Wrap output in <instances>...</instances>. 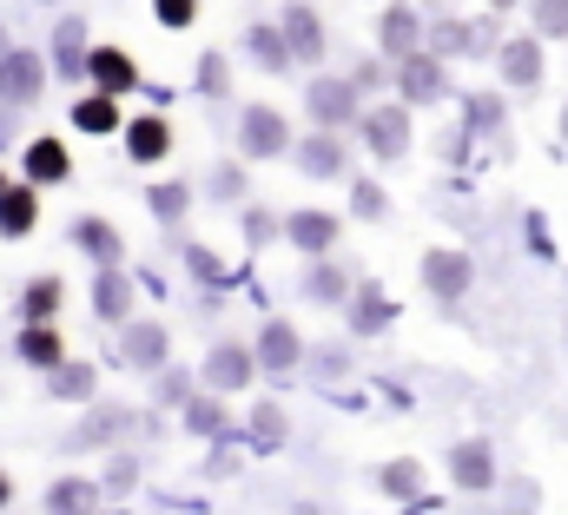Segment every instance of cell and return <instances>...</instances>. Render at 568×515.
<instances>
[{
    "mask_svg": "<svg viewBox=\"0 0 568 515\" xmlns=\"http://www.w3.org/2000/svg\"><path fill=\"white\" fill-rule=\"evenodd\" d=\"M0 93L13 107L40 100V53H0Z\"/></svg>",
    "mask_w": 568,
    "mask_h": 515,
    "instance_id": "6da1fadb",
    "label": "cell"
},
{
    "mask_svg": "<svg viewBox=\"0 0 568 515\" xmlns=\"http://www.w3.org/2000/svg\"><path fill=\"white\" fill-rule=\"evenodd\" d=\"M87 73L100 80V93H133V87H140V67H133L120 47H100V53H87Z\"/></svg>",
    "mask_w": 568,
    "mask_h": 515,
    "instance_id": "7a4b0ae2",
    "label": "cell"
},
{
    "mask_svg": "<svg viewBox=\"0 0 568 515\" xmlns=\"http://www.w3.org/2000/svg\"><path fill=\"white\" fill-rule=\"evenodd\" d=\"M424 277H429L436 297H463V291H469V258L463 252H429Z\"/></svg>",
    "mask_w": 568,
    "mask_h": 515,
    "instance_id": "3957f363",
    "label": "cell"
},
{
    "mask_svg": "<svg viewBox=\"0 0 568 515\" xmlns=\"http://www.w3.org/2000/svg\"><path fill=\"white\" fill-rule=\"evenodd\" d=\"M245 152H252V159L284 152V120L272 113V107H252V113H245Z\"/></svg>",
    "mask_w": 568,
    "mask_h": 515,
    "instance_id": "277c9868",
    "label": "cell"
},
{
    "mask_svg": "<svg viewBox=\"0 0 568 515\" xmlns=\"http://www.w3.org/2000/svg\"><path fill=\"white\" fill-rule=\"evenodd\" d=\"M33 219H40V199H33L27 185H0V232H7V239H20Z\"/></svg>",
    "mask_w": 568,
    "mask_h": 515,
    "instance_id": "5b68a950",
    "label": "cell"
},
{
    "mask_svg": "<svg viewBox=\"0 0 568 515\" xmlns=\"http://www.w3.org/2000/svg\"><path fill=\"white\" fill-rule=\"evenodd\" d=\"M284 27H291V33H284V53H297V60H317V47H324V33H317V13H311V7H291V13H284Z\"/></svg>",
    "mask_w": 568,
    "mask_h": 515,
    "instance_id": "8992f818",
    "label": "cell"
},
{
    "mask_svg": "<svg viewBox=\"0 0 568 515\" xmlns=\"http://www.w3.org/2000/svg\"><path fill=\"white\" fill-rule=\"evenodd\" d=\"M351 107H357V87H337V80H317V87H311V113H317L324 127L351 120Z\"/></svg>",
    "mask_w": 568,
    "mask_h": 515,
    "instance_id": "52a82bcc",
    "label": "cell"
},
{
    "mask_svg": "<svg viewBox=\"0 0 568 515\" xmlns=\"http://www.w3.org/2000/svg\"><path fill=\"white\" fill-rule=\"evenodd\" d=\"M364 132H371V145H377L384 159H397V152L410 145V113H397V107H390V113H371Z\"/></svg>",
    "mask_w": 568,
    "mask_h": 515,
    "instance_id": "ba28073f",
    "label": "cell"
},
{
    "mask_svg": "<svg viewBox=\"0 0 568 515\" xmlns=\"http://www.w3.org/2000/svg\"><path fill=\"white\" fill-rule=\"evenodd\" d=\"M27 179H33V185H53V179H67V145H60V139H40V145H27Z\"/></svg>",
    "mask_w": 568,
    "mask_h": 515,
    "instance_id": "9c48e42d",
    "label": "cell"
},
{
    "mask_svg": "<svg viewBox=\"0 0 568 515\" xmlns=\"http://www.w3.org/2000/svg\"><path fill=\"white\" fill-rule=\"evenodd\" d=\"M284 232H291L304 252H324V245L337 239V219H324V212H297V219H284Z\"/></svg>",
    "mask_w": 568,
    "mask_h": 515,
    "instance_id": "30bf717a",
    "label": "cell"
},
{
    "mask_svg": "<svg viewBox=\"0 0 568 515\" xmlns=\"http://www.w3.org/2000/svg\"><path fill=\"white\" fill-rule=\"evenodd\" d=\"M436 93H443V73H436V60L410 53V60H404V100H417V107H424V100H436Z\"/></svg>",
    "mask_w": 568,
    "mask_h": 515,
    "instance_id": "8fae6325",
    "label": "cell"
},
{
    "mask_svg": "<svg viewBox=\"0 0 568 515\" xmlns=\"http://www.w3.org/2000/svg\"><path fill=\"white\" fill-rule=\"evenodd\" d=\"M93 503H100V489H93V483H53L47 515H93Z\"/></svg>",
    "mask_w": 568,
    "mask_h": 515,
    "instance_id": "7c38bea8",
    "label": "cell"
},
{
    "mask_svg": "<svg viewBox=\"0 0 568 515\" xmlns=\"http://www.w3.org/2000/svg\"><path fill=\"white\" fill-rule=\"evenodd\" d=\"M126 430V410H93L80 430H73V450H93V443H106V436H120Z\"/></svg>",
    "mask_w": 568,
    "mask_h": 515,
    "instance_id": "4fadbf2b",
    "label": "cell"
},
{
    "mask_svg": "<svg viewBox=\"0 0 568 515\" xmlns=\"http://www.w3.org/2000/svg\"><path fill=\"white\" fill-rule=\"evenodd\" d=\"M205 377L219 390H239L245 377H252V357L245 351H212V364H205Z\"/></svg>",
    "mask_w": 568,
    "mask_h": 515,
    "instance_id": "5bb4252c",
    "label": "cell"
},
{
    "mask_svg": "<svg viewBox=\"0 0 568 515\" xmlns=\"http://www.w3.org/2000/svg\"><path fill=\"white\" fill-rule=\"evenodd\" d=\"M126 145H133V159H159L172 145V132H165V120H133L126 127Z\"/></svg>",
    "mask_w": 568,
    "mask_h": 515,
    "instance_id": "9a60e30c",
    "label": "cell"
},
{
    "mask_svg": "<svg viewBox=\"0 0 568 515\" xmlns=\"http://www.w3.org/2000/svg\"><path fill=\"white\" fill-rule=\"evenodd\" d=\"M93 311H100V317H120V311H126V271H113V264L100 271V284H93Z\"/></svg>",
    "mask_w": 568,
    "mask_h": 515,
    "instance_id": "2e32d148",
    "label": "cell"
},
{
    "mask_svg": "<svg viewBox=\"0 0 568 515\" xmlns=\"http://www.w3.org/2000/svg\"><path fill=\"white\" fill-rule=\"evenodd\" d=\"M20 357H27V364H60V337H53L47 324H27V331H20Z\"/></svg>",
    "mask_w": 568,
    "mask_h": 515,
    "instance_id": "e0dca14e",
    "label": "cell"
},
{
    "mask_svg": "<svg viewBox=\"0 0 568 515\" xmlns=\"http://www.w3.org/2000/svg\"><path fill=\"white\" fill-rule=\"evenodd\" d=\"M456 483H463V489H483V483H489V450H483V443H463V450H456Z\"/></svg>",
    "mask_w": 568,
    "mask_h": 515,
    "instance_id": "ac0fdd59",
    "label": "cell"
},
{
    "mask_svg": "<svg viewBox=\"0 0 568 515\" xmlns=\"http://www.w3.org/2000/svg\"><path fill=\"white\" fill-rule=\"evenodd\" d=\"M126 357H133V364H159V357H165V331H159V324H133V331H126Z\"/></svg>",
    "mask_w": 568,
    "mask_h": 515,
    "instance_id": "d6986e66",
    "label": "cell"
},
{
    "mask_svg": "<svg viewBox=\"0 0 568 515\" xmlns=\"http://www.w3.org/2000/svg\"><path fill=\"white\" fill-rule=\"evenodd\" d=\"M258 357H265L272 371H291V364H297V331H291V324H272V331H265V351H258Z\"/></svg>",
    "mask_w": 568,
    "mask_h": 515,
    "instance_id": "ffe728a7",
    "label": "cell"
},
{
    "mask_svg": "<svg viewBox=\"0 0 568 515\" xmlns=\"http://www.w3.org/2000/svg\"><path fill=\"white\" fill-rule=\"evenodd\" d=\"M73 127L113 132V127H120V113H113V93H100V100H80V107H73Z\"/></svg>",
    "mask_w": 568,
    "mask_h": 515,
    "instance_id": "44dd1931",
    "label": "cell"
},
{
    "mask_svg": "<svg viewBox=\"0 0 568 515\" xmlns=\"http://www.w3.org/2000/svg\"><path fill=\"white\" fill-rule=\"evenodd\" d=\"M503 73H509V80H523V87H529V80H536V73H542V53H536V40H516V47H509V53H503Z\"/></svg>",
    "mask_w": 568,
    "mask_h": 515,
    "instance_id": "7402d4cb",
    "label": "cell"
},
{
    "mask_svg": "<svg viewBox=\"0 0 568 515\" xmlns=\"http://www.w3.org/2000/svg\"><path fill=\"white\" fill-rule=\"evenodd\" d=\"M410 40H417L410 7H390V13H384V47H390V53H410Z\"/></svg>",
    "mask_w": 568,
    "mask_h": 515,
    "instance_id": "603a6c76",
    "label": "cell"
},
{
    "mask_svg": "<svg viewBox=\"0 0 568 515\" xmlns=\"http://www.w3.org/2000/svg\"><path fill=\"white\" fill-rule=\"evenodd\" d=\"M73 239H80V245H87L93 258H106V264H113V252H120L113 225H100V219H80V232H73Z\"/></svg>",
    "mask_w": 568,
    "mask_h": 515,
    "instance_id": "cb8c5ba5",
    "label": "cell"
},
{
    "mask_svg": "<svg viewBox=\"0 0 568 515\" xmlns=\"http://www.w3.org/2000/svg\"><path fill=\"white\" fill-rule=\"evenodd\" d=\"M87 390H93V371H87V364H60V371H53V396H73V403H80Z\"/></svg>",
    "mask_w": 568,
    "mask_h": 515,
    "instance_id": "d4e9b609",
    "label": "cell"
},
{
    "mask_svg": "<svg viewBox=\"0 0 568 515\" xmlns=\"http://www.w3.org/2000/svg\"><path fill=\"white\" fill-rule=\"evenodd\" d=\"M337 165H344L337 139H311V145H304V172H337Z\"/></svg>",
    "mask_w": 568,
    "mask_h": 515,
    "instance_id": "484cf974",
    "label": "cell"
},
{
    "mask_svg": "<svg viewBox=\"0 0 568 515\" xmlns=\"http://www.w3.org/2000/svg\"><path fill=\"white\" fill-rule=\"evenodd\" d=\"M252 436H258V450H278V443H284V416L272 410V403L252 416Z\"/></svg>",
    "mask_w": 568,
    "mask_h": 515,
    "instance_id": "4316f807",
    "label": "cell"
},
{
    "mask_svg": "<svg viewBox=\"0 0 568 515\" xmlns=\"http://www.w3.org/2000/svg\"><path fill=\"white\" fill-rule=\"evenodd\" d=\"M252 47H258V60H265V67H284V60H291V53H284V40L272 33V27H252Z\"/></svg>",
    "mask_w": 568,
    "mask_h": 515,
    "instance_id": "83f0119b",
    "label": "cell"
},
{
    "mask_svg": "<svg viewBox=\"0 0 568 515\" xmlns=\"http://www.w3.org/2000/svg\"><path fill=\"white\" fill-rule=\"evenodd\" d=\"M549 40H568V0H542V20H536Z\"/></svg>",
    "mask_w": 568,
    "mask_h": 515,
    "instance_id": "f1b7e54d",
    "label": "cell"
},
{
    "mask_svg": "<svg viewBox=\"0 0 568 515\" xmlns=\"http://www.w3.org/2000/svg\"><path fill=\"white\" fill-rule=\"evenodd\" d=\"M152 212H159V219H179V212H185V192H179V185H152Z\"/></svg>",
    "mask_w": 568,
    "mask_h": 515,
    "instance_id": "f546056e",
    "label": "cell"
},
{
    "mask_svg": "<svg viewBox=\"0 0 568 515\" xmlns=\"http://www.w3.org/2000/svg\"><path fill=\"white\" fill-rule=\"evenodd\" d=\"M53 304H60V284H53V277H40V284L27 291V311H33V317H47Z\"/></svg>",
    "mask_w": 568,
    "mask_h": 515,
    "instance_id": "4dcf8cb0",
    "label": "cell"
},
{
    "mask_svg": "<svg viewBox=\"0 0 568 515\" xmlns=\"http://www.w3.org/2000/svg\"><path fill=\"white\" fill-rule=\"evenodd\" d=\"M384 489H390V496H417V463H397V469H384Z\"/></svg>",
    "mask_w": 568,
    "mask_h": 515,
    "instance_id": "1f68e13d",
    "label": "cell"
},
{
    "mask_svg": "<svg viewBox=\"0 0 568 515\" xmlns=\"http://www.w3.org/2000/svg\"><path fill=\"white\" fill-rule=\"evenodd\" d=\"M80 53H87V47H80V20H67V27H60V67H80Z\"/></svg>",
    "mask_w": 568,
    "mask_h": 515,
    "instance_id": "d6a6232c",
    "label": "cell"
},
{
    "mask_svg": "<svg viewBox=\"0 0 568 515\" xmlns=\"http://www.w3.org/2000/svg\"><path fill=\"white\" fill-rule=\"evenodd\" d=\"M304 291H311V297H344V277H337V271H311Z\"/></svg>",
    "mask_w": 568,
    "mask_h": 515,
    "instance_id": "836d02e7",
    "label": "cell"
},
{
    "mask_svg": "<svg viewBox=\"0 0 568 515\" xmlns=\"http://www.w3.org/2000/svg\"><path fill=\"white\" fill-rule=\"evenodd\" d=\"M384 324V297H357V331H377Z\"/></svg>",
    "mask_w": 568,
    "mask_h": 515,
    "instance_id": "e575fe53",
    "label": "cell"
},
{
    "mask_svg": "<svg viewBox=\"0 0 568 515\" xmlns=\"http://www.w3.org/2000/svg\"><path fill=\"white\" fill-rule=\"evenodd\" d=\"M152 7H159L165 27H185V20H192V0H152Z\"/></svg>",
    "mask_w": 568,
    "mask_h": 515,
    "instance_id": "d590c367",
    "label": "cell"
},
{
    "mask_svg": "<svg viewBox=\"0 0 568 515\" xmlns=\"http://www.w3.org/2000/svg\"><path fill=\"white\" fill-rule=\"evenodd\" d=\"M185 377H179V371H165V377H159V396H165V403H185Z\"/></svg>",
    "mask_w": 568,
    "mask_h": 515,
    "instance_id": "8d00e7d4",
    "label": "cell"
},
{
    "mask_svg": "<svg viewBox=\"0 0 568 515\" xmlns=\"http://www.w3.org/2000/svg\"><path fill=\"white\" fill-rule=\"evenodd\" d=\"M357 212L377 219V212H384V192H377V185H357Z\"/></svg>",
    "mask_w": 568,
    "mask_h": 515,
    "instance_id": "74e56055",
    "label": "cell"
},
{
    "mask_svg": "<svg viewBox=\"0 0 568 515\" xmlns=\"http://www.w3.org/2000/svg\"><path fill=\"white\" fill-rule=\"evenodd\" d=\"M185 416H192V430H219V403H192Z\"/></svg>",
    "mask_w": 568,
    "mask_h": 515,
    "instance_id": "f35d334b",
    "label": "cell"
},
{
    "mask_svg": "<svg viewBox=\"0 0 568 515\" xmlns=\"http://www.w3.org/2000/svg\"><path fill=\"white\" fill-rule=\"evenodd\" d=\"M0 503H7V476H0Z\"/></svg>",
    "mask_w": 568,
    "mask_h": 515,
    "instance_id": "ab89813d",
    "label": "cell"
},
{
    "mask_svg": "<svg viewBox=\"0 0 568 515\" xmlns=\"http://www.w3.org/2000/svg\"><path fill=\"white\" fill-rule=\"evenodd\" d=\"M496 7H509V0H496Z\"/></svg>",
    "mask_w": 568,
    "mask_h": 515,
    "instance_id": "60d3db41",
    "label": "cell"
},
{
    "mask_svg": "<svg viewBox=\"0 0 568 515\" xmlns=\"http://www.w3.org/2000/svg\"><path fill=\"white\" fill-rule=\"evenodd\" d=\"M0 185H7V179H0Z\"/></svg>",
    "mask_w": 568,
    "mask_h": 515,
    "instance_id": "b9f144b4",
    "label": "cell"
},
{
    "mask_svg": "<svg viewBox=\"0 0 568 515\" xmlns=\"http://www.w3.org/2000/svg\"><path fill=\"white\" fill-rule=\"evenodd\" d=\"M562 127H568V120H562Z\"/></svg>",
    "mask_w": 568,
    "mask_h": 515,
    "instance_id": "7bdbcfd3",
    "label": "cell"
}]
</instances>
